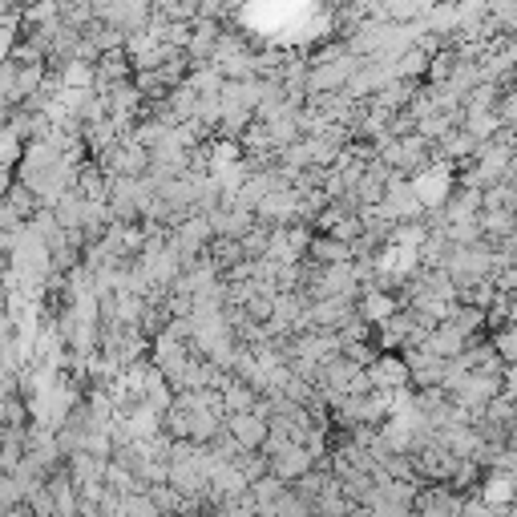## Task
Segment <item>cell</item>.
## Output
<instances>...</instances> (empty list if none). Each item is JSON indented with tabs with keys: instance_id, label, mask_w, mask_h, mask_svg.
<instances>
[{
	"instance_id": "obj_15",
	"label": "cell",
	"mask_w": 517,
	"mask_h": 517,
	"mask_svg": "<svg viewBox=\"0 0 517 517\" xmlns=\"http://www.w3.org/2000/svg\"><path fill=\"white\" fill-rule=\"evenodd\" d=\"M126 429H130L134 441H154L162 433V417H158V412H150L146 404H134L126 412Z\"/></svg>"
},
{
	"instance_id": "obj_14",
	"label": "cell",
	"mask_w": 517,
	"mask_h": 517,
	"mask_svg": "<svg viewBox=\"0 0 517 517\" xmlns=\"http://www.w3.org/2000/svg\"><path fill=\"white\" fill-rule=\"evenodd\" d=\"M307 263H316V267L352 263V247H348V243H336V239H328V235H316L312 247H307Z\"/></svg>"
},
{
	"instance_id": "obj_9",
	"label": "cell",
	"mask_w": 517,
	"mask_h": 517,
	"mask_svg": "<svg viewBox=\"0 0 517 517\" xmlns=\"http://www.w3.org/2000/svg\"><path fill=\"white\" fill-rule=\"evenodd\" d=\"M445 227H457V223H477L481 219V194L477 190H453V198L445 202V211H441Z\"/></svg>"
},
{
	"instance_id": "obj_8",
	"label": "cell",
	"mask_w": 517,
	"mask_h": 517,
	"mask_svg": "<svg viewBox=\"0 0 517 517\" xmlns=\"http://www.w3.org/2000/svg\"><path fill=\"white\" fill-rule=\"evenodd\" d=\"M400 312V299L392 291H360L356 299V316L368 324V328H380L384 320H392Z\"/></svg>"
},
{
	"instance_id": "obj_23",
	"label": "cell",
	"mask_w": 517,
	"mask_h": 517,
	"mask_svg": "<svg viewBox=\"0 0 517 517\" xmlns=\"http://www.w3.org/2000/svg\"><path fill=\"white\" fill-rule=\"evenodd\" d=\"M122 517H162V513L150 501V493H126L122 497Z\"/></svg>"
},
{
	"instance_id": "obj_29",
	"label": "cell",
	"mask_w": 517,
	"mask_h": 517,
	"mask_svg": "<svg viewBox=\"0 0 517 517\" xmlns=\"http://www.w3.org/2000/svg\"><path fill=\"white\" fill-rule=\"evenodd\" d=\"M509 263H513V267H517V243H513V251H509Z\"/></svg>"
},
{
	"instance_id": "obj_3",
	"label": "cell",
	"mask_w": 517,
	"mask_h": 517,
	"mask_svg": "<svg viewBox=\"0 0 517 517\" xmlns=\"http://www.w3.org/2000/svg\"><path fill=\"white\" fill-rule=\"evenodd\" d=\"M412 461H417V477L429 481V485H449V477L457 469V457L445 445H437V441L421 445L417 453H412Z\"/></svg>"
},
{
	"instance_id": "obj_4",
	"label": "cell",
	"mask_w": 517,
	"mask_h": 517,
	"mask_svg": "<svg viewBox=\"0 0 517 517\" xmlns=\"http://www.w3.org/2000/svg\"><path fill=\"white\" fill-rule=\"evenodd\" d=\"M312 469H316V461H312V453H307L303 445H287L283 453H275V457L267 461V473L279 477L283 485H295L299 477H307Z\"/></svg>"
},
{
	"instance_id": "obj_17",
	"label": "cell",
	"mask_w": 517,
	"mask_h": 517,
	"mask_svg": "<svg viewBox=\"0 0 517 517\" xmlns=\"http://www.w3.org/2000/svg\"><path fill=\"white\" fill-rule=\"evenodd\" d=\"M223 404H227V417H243V412H255L259 396H255V388H247L243 380H231V384L223 388Z\"/></svg>"
},
{
	"instance_id": "obj_10",
	"label": "cell",
	"mask_w": 517,
	"mask_h": 517,
	"mask_svg": "<svg viewBox=\"0 0 517 517\" xmlns=\"http://www.w3.org/2000/svg\"><path fill=\"white\" fill-rule=\"evenodd\" d=\"M469 344H473V340H465L457 328H449V324H437L421 348H425L429 356H437V360H457V356H461Z\"/></svg>"
},
{
	"instance_id": "obj_25",
	"label": "cell",
	"mask_w": 517,
	"mask_h": 517,
	"mask_svg": "<svg viewBox=\"0 0 517 517\" xmlns=\"http://www.w3.org/2000/svg\"><path fill=\"white\" fill-rule=\"evenodd\" d=\"M485 324H493V328H505V324H509V295H505V291H497L493 307L485 312Z\"/></svg>"
},
{
	"instance_id": "obj_6",
	"label": "cell",
	"mask_w": 517,
	"mask_h": 517,
	"mask_svg": "<svg viewBox=\"0 0 517 517\" xmlns=\"http://www.w3.org/2000/svg\"><path fill=\"white\" fill-rule=\"evenodd\" d=\"M461 505H465L461 493H453L445 485H429V489H421L412 513H417V517H461Z\"/></svg>"
},
{
	"instance_id": "obj_20",
	"label": "cell",
	"mask_w": 517,
	"mask_h": 517,
	"mask_svg": "<svg viewBox=\"0 0 517 517\" xmlns=\"http://www.w3.org/2000/svg\"><path fill=\"white\" fill-rule=\"evenodd\" d=\"M287 489H291V485H283V481H279V477H271V473H267V477H259V481L251 485L255 509H271V505H275V501H279Z\"/></svg>"
},
{
	"instance_id": "obj_2",
	"label": "cell",
	"mask_w": 517,
	"mask_h": 517,
	"mask_svg": "<svg viewBox=\"0 0 517 517\" xmlns=\"http://www.w3.org/2000/svg\"><path fill=\"white\" fill-rule=\"evenodd\" d=\"M497 396H501V376H485V372H465L449 388V400L461 404L465 412H473V417H477L489 400H497Z\"/></svg>"
},
{
	"instance_id": "obj_11",
	"label": "cell",
	"mask_w": 517,
	"mask_h": 517,
	"mask_svg": "<svg viewBox=\"0 0 517 517\" xmlns=\"http://www.w3.org/2000/svg\"><path fill=\"white\" fill-rule=\"evenodd\" d=\"M477 497L489 505V509H509L517 497H513V481H509V473H485L481 477V485H477Z\"/></svg>"
},
{
	"instance_id": "obj_13",
	"label": "cell",
	"mask_w": 517,
	"mask_h": 517,
	"mask_svg": "<svg viewBox=\"0 0 517 517\" xmlns=\"http://www.w3.org/2000/svg\"><path fill=\"white\" fill-rule=\"evenodd\" d=\"M77 194H81L85 202L110 206V178L97 170V162H89V166H81V170H77Z\"/></svg>"
},
{
	"instance_id": "obj_19",
	"label": "cell",
	"mask_w": 517,
	"mask_h": 517,
	"mask_svg": "<svg viewBox=\"0 0 517 517\" xmlns=\"http://www.w3.org/2000/svg\"><path fill=\"white\" fill-rule=\"evenodd\" d=\"M5 202H9V211L21 219V223H29L37 211H41V202H37V194L29 190V186H21V182H13L9 186V194H5Z\"/></svg>"
},
{
	"instance_id": "obj_22",
	"label": "cell",
	"mask_w": 517,
	"mask_h": 517,
	"mask_svg": "<svg viewBox=\"0 0 517 517\" xmlns=\"http://www.w3.org/2000/svg\"><path fill=\"white\" fill-rule=\"evenodd\" d=\"M489 348H493L505 364H517V324L497 328V332H493V340H489Z\"/></svg>"
},
{
	"instance_id": "obj_28",
	"label": "cell",
	"mask_w": 517,
	"mask_h": 517,
	"mask_svg": "<svg viewBox=\"0 0 517 517\" xmlns=\"http://www.w3.org/2000/svg\"><path fill=\"white\" fill-rule=\"evenodd\" d=\"M344 517H368V509H364V505H352V509L344 513Z\"/></svg>"
},
{
	"instance_id": "obj_5",
	"label": "cell",
	"mask_w": 517,
	"mask_h": 517,
	"mask_svg": "<svg viewBox=\"0 0 517 517\" xmlns=\"http://www.w3.org/2000/svg\"><path fill=\"white\" fill-rule=\"evenodd\" d=\"M364 372H368V380H372V392L412 388V380H408V364H404L400 356H392V352H380V356H376V364H372V368H364Z\"/></svg>"
},
{
	"instance_id": "obj_12",
	"label": "cell",
	"mask_w": 517,
	"mask_h": 517,
	"mask_svg": "<svg viewBox=\"0 0 517 517\" xmlns=\"http://www.w3.org/2000/svg\"><path fill=\"white\" fill-rule=\"evenodd\" d=\"M81 142H85V150L89 154H106V150H114L118 142H122V130L110 122V118H101V122H89V126H81Z\"/></svg>"
},
{
	"instance_id": "obj_24",
	"label": "cell",
	"mask_w": 517,
	"mask_h": 517,
	"mask_svg": "<svg viewBox=\"0 0 517 517\" xmlns=\"http://www.w3.org/2000/svg\"><path fill=\"white\" fill-rule=\"evenodd\" d=\"M235 469L247 477V485H255L259 477H267V457L263 453H239L235 457Z\"/></svg>"
},
{
	"instance_id": "obj_7",
	"label": "cell",
	"mask_w": 517,
	"mask_h": 517,
	"mask_svg": "<svg viewBox=\"0 0 517 517\" xmlns=\"http://www.w3.org/2000/svg\"><path fill=\"white\" fill-rule=\"evenodd\" d=\"M267 421L255 417V412H243V417H227V437L243 449V453H259L263 441H267Z\"/></svg>"
},
{
	"instance_id": "obj_1",
	"label": "cell",
	"mask_w": 517,
	"mask_h": 517,
	"mask_svg": "<svg viewBox=\"0 0 517 517\" xmlns=\"http://www.w3.org/2000/svg\"><path fill=\"white\" fill-rule=\"evenodd\" d=\"M408 186H412V198L421 202V211L425 215H441L445 211V202L453 198V190H457V166L453 162H445V158H437V162H429L425 170H417L408 178Z\"/></svg>"
},
{
	"instance_id": "obj_26",
	"label": "cell",
	"mask_w": 517,
	"mask_h": 517,
	"mask_svg": "<svg viewBox=\"0 0 517 517\" xmlns=\"http://www.w3.org/2000/svg\"><path fill=\"white\" fill-rule=\"evenodd\" d=\"M461 517H497V509H489L477 493H469V497H465V505H461Z\"/></svg>"
},
{
	"instance_id": "obj_16",
	"label": "cell",
	"mask_w": 517,
	"mask_h": 517,
	"mask_svg": "<svg viewBox=\"0 0 517 517\" xmlns=\"http://www.w3.org/2000/svg\"><path fill=\"white\" fill-rule=\"evenodd\" d=\"M53 73H57L61 89H77V93H85V89H93V85H97V73H93V65H85V61H61Z\"/></svg>"
},
{
	"instance_id": "obj_18",
	"label": "cell",
	"mask_w": 517,
	"mask_h": 517,
	"mask_svg": "<svg viewBox=\"0 0 517 517\" xmlns=\"http://www.w3.org/2000/svg\"><path fill=\"white\" fill-rule=\"evenodd\" d=\"M429 239V227L425 223H392V235H388V247H400V251H421Z\"/></svg>"
},
{
	"instance_id": "obj_27",
	"label": "cell",
	"mask_w": 517,
	"mask_h": 517,
	"mask_svg": "<svg viewBox=\"0 0 517 517\" xmlns=\"http://www.w3.org/2000/svg\"><path fill=\"white\" fill-rule=\"evenodd\" d=\"M9 340H17V324H13V316H9L5 299H0V344H9Z\"/></svg>"
},
{
	"instance_id": "obj_21",
	"label": "cell",
	"mask_w": 517,
	"mask_h": 517,
	"mask_svg": "<svg viewBox=\"0 0 517 517\" xmlns=\"http://www.w3.org/2000/svg\"><path fill=\"white\" fill-rule=\"evenodd\" d=\"M449 328H457L465 340H477V332L485 328V312H477V307H461V303H457V312H453Z\"/></svg>"
}]
</instances>
